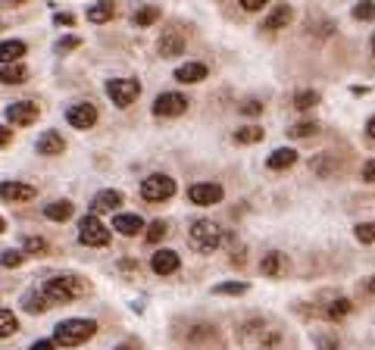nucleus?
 Here are the masks:
<instances>
[{
	"label": "nucleus",
	"instance_id": "52",
	"mask_svg": "<svg viewBox=\"0 0 375 350\" xmlns=\"http://www.w3.org/2000/svg\"><path fill=\"white\" fill-rule=\"evenodd\" d=\"M372 54H375V34H372Z\"/></svg>",
	"mask_w": 375,
	"mask_h": 350
},
{
	"label": "nucleus",
	"instance_id": "25",
	"mask_svg": "<svg viewBox=\"0 0 375 350\" xmlns=\"http://www.w3.org/2000/svg\"><path fill=\"white\" fill-rule=\"evenodd\" d=\"M22 307H25L28 313H44L50 307V300H47L44 291H28V294L22 297Z\"/></svg>",
	"mask_w": 375,
	"mask_h": 350
},
{
	"label": "nucleus",
	"instance_id": "46",
	"mask_svg": "<svg viewBox=\"0 0 375 350\" xmlns=\"http://www.w3.org/2000/svg\"><path fill=\"white\" fill-rule=\"evenodd\" d=\"M56 25H72V22H75V16L72 13H56Z\"/></svg>",
	"mask_w": 375,
	"mask_h": 350
},
{
	"label": "nucleus",
	"instance_id": "24",
	"mask_svg": "<svg viewBox=\"0 0 375 350\" xmlns=\"http://www.w3.org/2000/svg\"><path fill=\"white\" fill-rule=\"evenodd\" d=\"M291 19H294V10L288 7V3H281V7H275L272 16L266 19V28H269V32H279V28H285Z\"/></svg>",
	"mask_w": 375,
	"mask_h": 350
},
{
	"label": "nucleus",
	"instance_id": "48",
	"mask_svg": "<svg viewBox=\"0 0 375 350\" xmlns=\"http://www.w3.org/2000/svg\"><path fill=\"white\" fill-rule=\"evenodd\" d=\"M366 135H369V138H375V116L366 122Z\"/></svg>",
	"mask_w": 375,
	"mask_h": 350
},
{
	"label": "nucleus",
	"instance_id": "18",
	"mask_svg": "<svg viewBox=\"0 0 375 350\" xmlns=\"http://www.w3.org/2000/svg\"><path fill=\"white\" fill-rule=\"evenodd\" d=\"M34 147H38V154H44V156H56V154H63L66 141H63V135H56V132H44V135L34 141Z\"/></svg>",
	"mask_w": 375,
	"mask_h": 350
},
{
	"label": "nucleus",
	"instance_id": "28",
	"mask_svg": "<svg viewBox=\"0 0 375 350\" xmlns=\"http://www.w3.org/2000/svg\"><path fill=\"white\" fill-rule=\"evenodd\" d=\"M263 141V128L259 125H244L235 132V144H257Z\"/></svg>",
	"mask_w": 375,
	"mask_h": 350
},
{
	"label": "nucleus",
	"instance_id": "7",
	"mask_svg": "<svg viewBox=\"0 0 375 350\" xmlns=\"http://www.w3.org/2000/svg\"><path fill=\"white\" fill-rule=\"evenodd\" d=\"M188 110V97L178 94V91H163V94L153 101V116L160 119H172V116H182Z\"/></svg>",
	"mask_w": 375,
	"mask_h": 350
},
{
	"label": "nucleus",
	"instance_id": "21",
	"mask_svg": "<svg viewBox=\"0 0 375 350\" xmlns=\"http://www.w3.org/2000/svg\"><path fill=\"white\" fill-rule=\"evenodd\" d=\"M72 200H54L44 207V219H50V223H66V219H72Z\"/></svg>",
	"mask_w": 375,
	"mask_h": 350
},
{
	"label": "nucleus",
	"instance_id": "35",
	"mask_svg": "<svg viewBox=\"0 0 375 350\" xmlns=\"http://www.w3.org/2000/svg\"><path fill=\"white\" fill-rule=\"evenodd\" d=\"M354 235L360 244H375V223H360L354 229Z\"/></svg>",
	"mask_w": 375,
	"mask_h": 350
},
{
	"label": "nucleus",
	"instance_id": "11",
	"mask_svg": "<svg viewBox=\"0 0 375 350\" xmlns=\"http://www.w3.org/2000/svg\"><path fill=\"white\" fill-rule=\"evenodd\" d=\"M182 266L175 250H157V254L150 256V269L157 272V276H172V272Z\"/></svg>",
	"mask_w": 375,
	"mask_h": 350
},
{
	"label": "nucleus",
	"instance_id": "34",
	"mask_svg": "<svg viewBox=\"0 0 375 350\" xmlns=\"http://www.w3.org/2000/svg\"><path fill=\"white\" fill-rule=\"evenodd\" d=\"M206 338H216V329H213V325H194V329L188 331V341L191 344H200V341H206Z\"/></svg>",
	"mask_w": 375,
	"mask_h": 350
},
{
	"label": "nucleus",
	"instance_id": "32",
	"mask_svg": "<svg viewBox=\"0 0 375 350\" xmlns=\"http://www.w3.org/2000/svg\"><path fill=\"white\" fill-rule=\"evenodd\" d=\"M316 122L313 119H307V122H297V125H291L288 128V138H307V135H316Z\"/></svg>",
	"mask_w": 375,
	"mask_h": 350
},
{
	"label": "nucleus",
	"instance_id": "44",
	"mask_svg": "<svg viewBox=\"0 0 375 350\" xmlns=\"http://www.w3.org/2000/svg\"><path fill=\"white\" fill-rule=\"evenodd\" d=\"M263 3H269V0H241V7H244L247 13H253V10H263Z\"/></svg>",
	"mask_w": 375,
	"mask_h": 350
},
{
	"label": "nucleus",
	"instance_id": "30",
	"mask_svg": "<svg viewBox=\"0 0 375 350\" xmlns=\"http://www.w3.org/2000/svg\"><path fill=\"white\" fill-rule=\"evenodd\" d=\"M250 291V285L247 282H222L213 288V294H225V297H238V294H247Z\"/></svg>",
	"mask_w": 375,
	"mask_h": 350
},
{
	"label": "nucleus",
	"instance_id": "37",
	"mask_svg": "<svg viewBox=\"0 0 375 350\" xmlns=\"http://www.w3.org/2000/svg\"><path fill=\"white\" fill-rule=\"evenodd\" d=\"M319 103V94L316 91H300L297 97H294V107L297 110H310V107H316Z\"/></svg>",
	"mask_w": 375,
	"mask_h": 350
},
{
	"label": "nucleus",
	"instance_id": "1",
	"mask_svg": "<svg viewBox=\"0 0 375 350\" xmlns=\"http://www.w3.org/2000/svg\"><path fill=\"white\" fill-rule=\"evenodd\" d=\"M94 335H97L94 319H66V322H60L54 329V341L60 347H78V344H85Z\"/></svg>",
	"mask_w": 375,
	"mask_h": 350
},
{
	"label": "nucleus",
	"instance_id": "43",
	"mask_svg": "<svg viewBox=\"0 0 375 350\" xmlns=\"http://www.w3.org/2000/svg\"><path fill=\"white\" fill-rule=\"evenodd\" d=\"M363 182H375V160L363 163Z\"/></svg>",
	"mask_w": 375,
	"mask_h": 350
},
{
	"label": "nucleus",
	"instance_id": "45",
	"mask_svg": "<svg viewBox=\"0 0 375 350\" xmlns=\"http://www.w3.org/2000/svg\"><path fill=\"white\" fill-rule=\"evenodd\" d=\"M7 144H13V132L7 125H0V147H7Z\"/></svg>",
	"mask_w": 375,
	"mask_h": 350
},
{
	"label": "nucleus",
	"instance_id": "49",
	"mask_svg": "<svg viewBox=\"0 0 375 350\" xmlns=\"http://www.w3.org/2000/svg\"><path fill=\"white\" fill-rule=\"evenodd\" d=\"M116 350H135V344H119Z\"/></svg>",
	"mask_w": 375,
	"mask_h": 350
},
{
	"label": "nucleus",
	"instance_id": "8",
	"mask_svg": "<svg viewBox=\"0 0 375 350\" xmlns=\"http://www.w3.org/2000/svg\"><path fill=\"white\" fill-rule=\"evenodd\" d=\"M222 194H225L222 185H216V182H200L188 188V200L197 203V207H213V203L222 200Z\"/></svg>",
	"mask_w": 375,
	"mask_h": 350
},
{
	"label": "nucleus",
	"instance_id": "36",
	"mask_svg": "<svg viewBox=\"0 0 375 350\" xmlns=\"http://www.w3.org/2000/svg\"><path fill=\"white\" fill-rule=\"evenodd\" d=\"M22 260H25V250H3V254H0V262H3L7 269L22 266Z\"/></svg>",
	"mask_w": 375,
	"mask_h": 350
},
{
	"label": "nucleus",
	"instance_id": "50",
	"mask_svg": "<svg viewBox=\"0 0 375 350\" xmlns=\"http://www.w3.org/2000/svg\"><path fill=\"white\" fill-rule=\"evenodd\" d=\"M369 291H372V294H375V276L369 278Z\"/></svg>",
	"mask_w": 375,
	"mask_h": 350
},
{
	"label": "nucleus",
	"instance_id": "53",
	"mask_svg": "<svg viewBox=\"0 0 375 350\" xmlns=\"http://www.w3.org/2000/svg\"><path fill=\"white\" fill-rule=\"evenodd\" d=\"M13 3H25V0H13Z\"/></svg>",
	"mask_w": 375,
	"mask_h": 350
},
{
	"label": "nucleus",
	"instance_id": "40",
	"mask_svg": "<svg viewBox=\"0 0 375 350\" xmlns=\"http://www.w3.org/2000/svg\"><path fill=\"white\" fill-rule=\"evenodd\" d=\"M316 347H319V350H338V338L319 335V338H316Z\"/></svg>",
	"mask_w": 375,
	"mask_h": 350
},
{
	"label": "nucleus",
	"instance_id": "16",
	"mask_svg": "<svg viewBox=\"0 0 375 350\" xmlns=\"http://www.w3.org/2000/svg\"><path fill=\"white\" fill-rule=\"evenodd\" d=\"M206 75H210V69H206V63H182V66L175 69V79L184 81V85H194V81H204Z\"/></svg>",
	"mask_w": 375,
	"mask_h": 350
},
{
	"label": "nucleus",
	"instance_id": "22",
	"mask_svg": "<svg viewBox=\"0 0 375 350\" xmlns=\"http://www.w3.org/2000/svg\"><path fill=\"white\" fill-rule=\"evenodd\" d=\"M184 50V38L178 32H166L163 38H160V54L163 56H178Z\"/></svg>",
	"mask_w": 375,
	"mask_h": 350
},
{
	"label": "nucleus",
	"instance_id": "26",
	"mask_svg": "<svg viewBox=\"0 0 375 350\" xmlns=\"http://www.w3.org/2000/svg\"><path fill=\"white\" fill-rule=\"evenodd\" d=\"M157 19H160V7H138L135 13H131V25H138V28L153 25Z\"/></svg>",
	"mask_w": 375,
	"mask_h": 350
},
{
	"label": "nucleus",
	"instance_id": "15",
	"mask_svg": "<svg viewBox=\"0 0 375 350\" xmlns=\"http://www.w3.org/2000/svg\"><path fill=\"white\" fill-rule=\"evenodd\" d=\"M122 207V194L119 191H100V194L91 200V213L100 216V213H113V209Z\"/></svg>",
	"mask_w": 375,
	"mask_h": 350
},
{
	"label": "nucleus",
	"instance_id": "41",
	"mask_svg": "<svg viewBox=\"0 0 375 350\" xmlns=\"http://www.w3.org/2000/svg\"><path fill=\"white\" fill-rule=\"evenodd\" d=\"M241 113H244V116H259V113H263V103H259V101H244V103H241Z\"/></svg>",
	"mask_w": 375,
	"mask_h": 350
},
{
	"label": "nucleus",
	"instance_id": "4",
	"mask_svg": "<svg viewBox=\"0 0 375 350\" xmlns=\"http://www.w3.org/2000/svg\"><path fill=\"white\" fill-rule=\"evenodd\" d=\"M172 194H175V182L163 172H153L141 182V197L147 203H163V200H169Z\"/></svg>",
	"mask_w": 375,
	"mask_h": 350
},
{
	"label": "nucleus",
	"instance_id": "47",
	"mask_svg": "<svg viewBox=\"0 0 375 350\" xmlns=\"http://www.w3.org/2000/svg\"><path fill=\"white\" fill-rule=\"evenodd\" d=\"M32 350H56V341H34Z\"/></svg>",
	"mask_w": 375,
	"mask_h": 350
},
{
	"label": "nucleus",
	"instance_id": "6",
	"mask_svg": "<svg viewBox=\"0 0 375 350\" xmlns=\"http://www.w3.org/2000/svg\"><path fill=\"white\" fill-rule=\"evenodd\" d=\"M78 241L88 244V247H107L109 244V229L97 219L94 213L85 216L82 223H78Z\"/></svg>",
	"mask_w": 375,
	"mask_h": 350
},
{
	"label": "nucleus",
	"instance_id": "2",
	"mask_svg": "<svg viewBox=\"0 0 375 350\" xmlns=\"http://www.w3.org/2000/svg\"><path fill=\"white\" fill-rule=\"evenodd\" d=\"M188 238H191V247L197 250V254H213V250L222 244V229H219L213 219H197V223H191V229H188Z\"/></svg>",
	"mask_w": 375,
	"mask_h": 350
},
{
	"label": "nucleus",
	"instance_id": "33",
	"mask_svg": "<svg viewBox=\"0 0 375 350\" xmlns=\"http://www.w3.org/2000/svg\"><path fill=\"white\" fill-rule=\"evenodd\" d=\"M166 231H169V225L163 223V219H157V223L147 225V244H160L166 238Z\"/></svg>",
	"mask_w": 375,
	"mask_h": 350
},
{
	"label": "nucleus",
	"instance_id": "31",
	"mask_svg": "<svg viewBox=\"0 0 375 350\" xmlns=\"http://www.w3.org/2000/svg\"><path fill=\"white\" fill-rule=\"evenodd\" d=\"M354 19L356 22H372L375 19V3L372 0H360L354 7Z\"/></svg>",
	"mask_w": 375,
	"mask_h": 350
},
{
	"label": "nucleus",
	"instance_id": "10",
	"mask_svg": "<svg viewBox=\"0 0 375 350\" xmlns=\"http://www.w3.org/2000/svg\"><path fill=\"white\" fill-rule=\"evenodd\" d=\"M34 194H38V191H34L32 185H25V182H0V200L25 203V200H32Z\"/></svg>",
	"mask_w": 375,
	"mask_h": 350
},
{
	"label": "nucleus",
	"instance_id": "12",
	"mask_svg": "<svg viewBox=\"0 0 375 350\" xmlns=\"http://www.w3.org/2000/svg\"><path fill=\"white\" fill-rule=\"evenodd\" d=\"M285 269H288V256L281 254V250H269V254L263 256V262H259V272L269 278L285 276Z\"/></svg>",
	"mask_w": 375,
	"mask_h": 350
},
{
	"label": "nucleus",
	"instance_id": "39",
	"mask_svg": "<svg viewBox=\"0 0 375 350\" xmlns=\"http://www.w3.org/2000/svg\"><path fill=\"white\" fill-rule=\"evenodd\" d=\"M281 341V331H259V338H257V347H263V350H269V347H275V344Z\"/></svg>",
	"mask_w": 375,
	"mask_h": 350
},
{
	"label": "nucleus",
	"instance_id": "27",
	"mask_svg": "<svg viewBox=\"0 0 375 350\" xmlns=\"http://www.w3.org/2000/svg\"><path fill=\"white\" fill-rule=\"evenodd\" d=\"M350 310H354V303L347 300V297H338V300H332L328 303V310H325V316L332 319V322H338V319H344V316H350Z\"/></svg>",
	"mask_w": 375,
	"mask_h": 350
},
{
	"label": "nucleus",
	"instance_id": "38",
	"mask_svg": "<svg viewBox=\"0 0 375 350\" xmlns=\"http://www.w3.org/2000/svg\"><path fill=\"white\" fill-rule=\"evenodd\" d=\"M25 254H47V241H44V238H25Z\"/></svg>",
	"mask_w": 375,
	"mask_h": 350
},
{
	"label": "nucleus",
	"instance_id": "51",
	"mask_svg": "<svg viewBox=\"0 0 375 350\" xmlns=\"http://www.w3.org/2000/svg\"><path fill=\"white\" fill-rule=\"evenodd\" d=\"M3 229H7V223H3V216H0V231H3Z\"/></svg>",
	"mask_w": 375,
	"mask_h": 350
},
{
	"label": "nucleus",
	"instance_id": "14",
	"mask_svg": "<svg viewBox=\"0 0 375 350\" xmlns=\"http://www.w3.org/2000/svg\"><path fill=\"white\" fill-rule=\"evenodd\" d=\"M7 119L16 122V125H32V122L38 119V107H34L32 101H19L7 110Z\"/></svg>",
	"mask_w": 375,
	"mask_h": 350
},
{
	"label": "nucleus",
	"instance_id": "20",
	"mask_svg": "<svg viewBox=\"0 0 375 350\" xmlns=\"http://www.w3.org/2000/svg\"><path fill=\"white\" fill-rule=\"evenodd\" d=\"M113 16H116V3L113 0H97L94 7H88V22H94V25H103Z\"/></svg>",
	"mask_w": 375,
	"mask_h": 350
},
{
	"label": "nucleus",
	"instance_id": "29",
	"mask_svg": "<svg viewBox=\"0 0 375 350\" xmlns=\"http://www.w3.org/2000/svg\"><path fill=\"white\" fill-rule=\"evenodd\" d=\"M16 331H19V319L0 307V338H10V335H16Z\"/></svg>",
	"mask_w": 375,
	"mask_h": 350
},
{
	"label": "nucleus",
	"instance_id": "13",
	"mask_svg": "<svg viewBox=\"0 0 375 350\" xmlns=\"http://www.w3.org/2000/svg\"><path fill=\"white\" fill-rule=\"evenodd\" d=\"M113 229L119 231V235H141L144 231V219L138 213H116L113 216Z\"/></svg>",
	"mask_w": 375,
	"mask_h": 350
},
{
	"label": "nucleus",
	"instance_id": "17",
	"mask_svg": "<svg viewBox=\"0 0 375 350\" xmlns=\"http://www.w3.org/2000/svg\"><path fill=\"white\" fill-rule=\"evenodd\" d=\"M294 163H297V150L294 147H279L275 154H269L266 169H272V172H285V169H291Z\"/></svg>",
	"mask_w": 375,
	"mask_h": 350
},
{
	"label": "nucleus",
	"instance_id": "3",
	"mask_svg": "<svg viewBox=\"0 0 375 350\" xmlns=\"http://www.w3.org/2000/svg\"><path fill=\"white\" fill-rule=\"evenodd\" d=\"M41 291L47 294L50 303H72L75 297H82L85 282L82 278H75V276H54Z\"/></svg>",
	"mask_w": 375,
	"mask_h": 350
},
{
	"label": "nucleus",
	"instance_id": "42",
	"mask_svg": "<svg viewBox=\"0 0 375 350\" xmlns=\"http://www.w3.org/2000/svg\"><path fill=\"white\" fill-rule=\"evenodd\" d=\"M78 44H82V41L75 38V34H66V38H60V44H56V50H60V54H63V50H75V48H78Z\"/></svg>",
	"mask_w": 375,
	"mask_h": 350
},
{
	"label": "nucleus",
	"instance_id": "9",
	"mask_svg": "<svg viewBox=\"0 0 375 350\" xmlns=\"http://www.w3.org/2000/svg\"><path fill=\"white\" fill-rule=\"evenodd\" d=\"M66 119H69V125L72 128H94V122H97V107L94 103H88V101H82V103H72V107L66 110Z\"/></svg>",
	"mask_w": 375,
	"mask_h": 350
},
{
	"label": "nucleus",
	"instance_id": "5",
	"mask_svg": "<svg viewBox=\"0 0 375 350\" xmlns=\"http://www.w3.org/2000/svg\"><path fill=\"white\" fill-rule=\"evenodd\" d=\"M141 94V81L138 79H109L107 81V97L116 107H131Z\"/></svg>",
	"mask_w": 375,
	"mask_h": 350
},
{
	"label": "nucleus",
	"instance_id": "23",
	"mask_svg": "<svg viewBox=\"0 0 375 350\" xmlns=\"http://www.w3.org/2000/svg\"><path fill=\"white\" fill-rule=\"evenodd\" d=\"M25 79H28V69L22 63H10V66L0 69V81L3 85H22Z\"/></svg>",
	"mask_w": 375,
	"mask_h": 350
},
{
	"label": "nucleus",
	"instance_id": "19",
	"mask_svg": "<svg viewBox=\"0 0 375 350\" xmlns=\"http://www.w3.org/2000/svg\"><path fill=\"white\" fill-rule=\"evenodd\" d=\"M22 56H25V41H0V66H10Z\"/></svg>",
	"mask_w": 375,
	"mask_h": 350
}]
</instances>
